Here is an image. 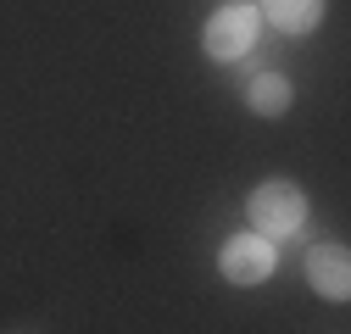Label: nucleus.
I'll list each match as a JSON object with an SVG mask.
<instances>
[{
	"mask_svg": "<svg viewBox=\"0 0 351 334\" xmlns=\"http://www.w3.org/2000/svg\"><path fill=\"white\" fill-rule=\"evenodd\" d=\"M262 12L274 17V28L285 34H313L324 17V0H262Z\"/></svg>",
	"mask_w": 351,
	"mask_h": 334,
	"instance_id": "nucleus-5",
	"label": "nucleus"
},
{
	"mask_svg": "<svg viewBox=\"0 0 351 334\" xmlns=\"http://www.w3.org/2000/svg\"><path fill=\"white\" fill-rule=\"evenodd\" d=\"M256 39V12L245 6H223L212 23H206V56L212 62H240Z\"/></svg>",
	"mask_w": 351,
	"mask_h": 334,
	"instance_id": "nucleus-2",
	"label": "nucleus"
},
{
	"mask_svg": "<svg viewBox=\"0 0 351 334\" xmlns=\"http://www.w3.org/2000/svg\"><path fill=\"white\" fill-rule=\"evenodd\" d=\"M217 268H223L229 284H262L274 273V245L262 240V234H240L223 245V257H217Z\"/></svg>",
	"mask_w": 351,
	"mask_h": 334,
	"instance_id": "nucleus-3",
	"label": "nucleus"
},
{
	"mask_svg": "<svg viewBox=\"0 0 351 334\" xmlns=\"http://www.w3.org/2000/svg\"><path fill=\"white\" fill-rule=\"evenodd\" d=\"M306 279H313L318 296L346 301V296H351V257H346L340 245H318L313 257H306Z\"/></svg>",
	"mask_w": 351,
	"mask_h": 334,
	"instance_id": "nucleus-4",
	"label": "nucleus"
},
{
	"mask_svg": "<svg viewBox=\"0 0 351 334\" xmlns=\"http://www.w3.org/2000/svg\"><path fill=\"white\" fill-rule=\"evenodd\" d=\"M245 95H251V112H256V117H279V112L290 106V78H279V73H256Z\"/></svg>",
	"mask_w": 351,
	"mask_h": 334,
	"instance_id": "nucleus-6",
	"label": "nucleus"
},
{
	"mask_svg": "<svg viewBox=\"0 0 351 334\" xmlns=\"http://www.w3.org/2000/svg\"><path fill=\"white\" fill-rule=\"evenodd\" d=\"M245 212H251L256 234H295V229L306 223V201H301L295 184H279V179H274V184H256V190H251Z\"/></svg>",
	"mask_w": 351,
	"mask_h": 334,
	"instance_id": "nucleus-1",
	"label": "nucleus"
}]
</instances>
